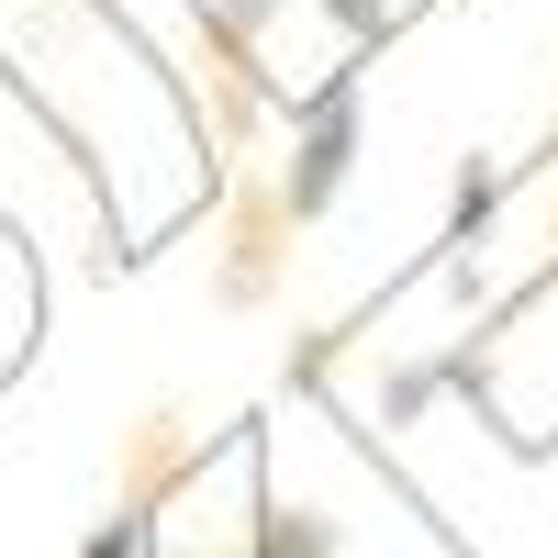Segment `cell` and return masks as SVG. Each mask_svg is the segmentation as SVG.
I'll return each mask as SVG.
<instances>
[{"label":"cell","instance_id":"6da1fadb","mask_svg":"<svg viewBox=\"0 0 558 558\" xmlns=\"http://www.w3.org/2000/svg\"><path fill=\"white\" fill-rule=\"evenodd\" d=\"M336 168H347V101L313 123V146H302V179H291V213H313L324 191H336Z\"/></svg>","mask_w":558,"mask_h":558}]
</instances>
